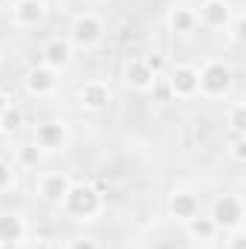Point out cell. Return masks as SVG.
Masks as SVG:
<instances>
[{"label": "cell", "mask_w": 246, "mask_h": 249, "mask_svg": "<svg viewBox=\"0 0 246 249\" xmlns=\"http://www.w3.org/2000/svg\"><path fill=\"white\" fill-rule=\"evenodd\" d=\"M105 206H107L105 194L93 186V183L75 180L58 209H61L64 217H70V220H75V223H93V220H99V217L105 214Z\"/></svg>", "instance_id": "obj_1"}, {"label": "cell", "mask_w": 246, "mask_h": 249, "mask_svg": "<svg viewBox=\"0 0 246 249\" xmlns=\"http://www.w3.org/2000/svg\"><path fill=\"white\" fill-rule=\"evenodd\" d=\"M197 78H200V99L206 102L229 99L235 90V67L223 55H209L197 67Z\"/></svg>", "instance_id": "obj_2"}, {"label": "cell", "mask_w": 246, "mask_h": 249, "mask_svg": "<svg viewBox=\"0 0 246 249\" xmlns=\"http://www.w3.org/2000/svg\"><path fill=\"white\" fill-rule=\"evenodd\" d=\"M105 38H107V23H105V18L99 12L81 9V12L72 15V20L67 26V41L72 44L75 53L78 50L81 53H93V50H99L105 44Z\"/></svg>", "instance_id": "obj_3"}, {"label": "cell", "mask_w": 246, "mask_h": 249, "mask_svg": "<svg viewBox=\"0 0 246 249\" xmlns=\"http://www.w3.org/2000/svg\"><path fill=\"white\" fill-rule=\"evenodd\" d=\"M206 214L211 217V223L217 226L220 235H226V232H232V229H241V226H244V217H246L244 197H241L238 191H220V194L211 200V206H209Z\"/></svg>", "instance_id": "obj_4"}, {"label": "cell", "mask_w": 246, "mask_h": 249, "mask_svg": "<svg viewBox=\"0 0 246 249\" xmlns=\"http://www.w3.org/2000/svg\"><path fill=\"white\" fill-rule=\"evenodd\" d=\"M32 145L41 154H61L72 145V127L67 119H44L32 130Z\"/></svg>", "instance_id": "obj_5"}, {"label": "cell", "mask_w": 246, "mask_h": 249, "mask_svg": "<svg viewBox=\"0 0 246 249\" xmlns=\"http://www.w3.org/2000/svg\"><path fill=\"white\" fill-rule=\"evenodd\" d=\"M165 84H168L171 99H177V102H194V99L200 96L197 64H188V61L171 64L168 72H165Z\"/></svg>", "instance_id": "obj_6"}, {"label": "cell", "mask_w": 246, "mask_h": 249, "mask_svg": "<svg viewBox=\"0 0 246 249\" xmlns=\"http://www.w3.org/2000/svg\"><path fill=\"white\" fill-rule=\"evenodd\" d=\"M75 105L84 113H105L113 105V87L105 78H87L75 87Z\"/></svg>", "instance_id": "obj_7"}, {"label": "cell", "mask_w": 246, "mask_h": 249, "mask_svg": "<svg viewBox=\"0 0 246 249\" xmlns=\"http://www.w3.org/2000/svg\"><path fill=\"white\" fill-rule=\"evenodd\" d=\"M72 183H75V177L70 171H41L35 177V186L32 188H35V197L41 203L58 209L64 203V197H67V191L72 188Z\"/></svg>", "instance_id": "obj_8"}, {"label": "cell", "mask_w": 246, "mask_h": 249, "mask_svg": "<svg viewBox=\"0 0 246 249\" xmlns=\"http://www.w3.org/2000/svg\"><path fill=\"white\" fill-rule=\"evenodd\" d=\"M165 212L174 223H188L203 212V197L191 186H174L165 197Z\"/></svg>", "instance_id": "obj_9"}, {"label": "cell", "mask_w": 246, "mask_h": 249, "mask_svg": "<svg viewBox=\"0 0 246 249\" xmlns=\"http://www.w3.org/2000/svg\"><path fill=\"white\" fill-rule=\"evenodd\" d=\"M197 12V23L209 32H226V26L235 18V3L232 0H200V6H194Z\"/></svg>", "instance_id": "obj_10"}, {"label": "cell", "mask_w": 246, "mask_h": 249, "mask_svg": "<svg viewBox=\"0 0 246 249\" xmlns=\"http://www.w3.org/2000/svg\"><path fill=\"white\" fill-rule=\"evenodd\" d=\"M20 84H23L26 96H32V99H53L58 93V72H53L50 67L38 61L23 70Z\"/></svg>", "instance_id": "obj_11"}, {"label": "cell", "mask_w": 246, "mask_h": 249, "mask_svg": "<svg viewBox=\"0 0 246 249\" xmlns=\"http://www.w3.org/2000/svg\"><path fill=\"white\" fill-rule=\"evenodd\" d=\"M122 81L133 93H151L159 84V75L148 67V61L142 55H130L122 61Z\"/></svg>", "instance_id": "obj_12"}, {"label": "cell", "mask_w": 246, "mask_h": 249, "mask_svg": "<svg viewBox=\"0 0 246 249\" xmlns=\"http://www.w3.org/2000/svg\"><path fill=\"white\" fill-rule=\"evenodd\" d=\"M50 0H15L12 3V26L18 29H38L50 20Z\"/></svg>", "instance_id": "obj_13"}, {"label": "cell", "mask_w": 246, "mask_h": 249, "mask_svg": "<svg viewBox=\"0 0 246 249\" xmlns=\"http://www.w3.org/2000/svg\"><path fill=\"white\" fill-rule=\"evenodd\" d=\"M72 61H75V50L67 41V35H53L41 44V64L50 67L53 72H58V75L67 72L72 67Z\"/></svg>", "instance_id": "obj_14"}, {"label": "cell", "mask_w": 246, "mask_h": 249, "mask_svg": "<svg viewBox=\"0 0 246 249\" xmlns=\"http://www.w3.org/2000/svg\"><path fill=\"white\" fill-rule=\"evenodd\" d=\"M165 29H168L174 38H191V35L200 29L194 6H188V3H177V6H171V9L165 12Z\"/></svg>", "instance_id": "obj_15"}, {"label": "cell", "mask_w": 246, "mask_h": 249, "mask_svg": "<svg viewBox=\"0 0 246 249\" xmlns=\"http://www.w3.org/2000/svg\"><path fill=\"white\" fill-rule=\"evenodd\" d=\"M29 235V223L20 212L9 209V212H0V244L3 247H20Z\"/></svg>", "instance_id": "obj_16"}, {"label": "cell", "mask_w": 246, "mask_h": 249, "mask_svg": "<svg viewBox=\"0 0 246 249\" xmlns=\"http://www.w3.org/2000/svg\"><path fill=\"white\" fill-rule=\"evenodd\" d=\"M185 226V235L194 241V244H214L217 241V226L211 223V217L206 214V212H200L197 217H191L188 223H183Z\"/></svg>", "instance_id": "obj_17"}, {"label": "cell", "mask_w": 246, "mask_h": 249, "mask_svg": "<svg viewBox=\"0 0 246 249\" xmlns=\"http://www.w3.org/2000/svg\"><path fill=\"white\" fill-rule=\"evenodd\" d=\"M23 124H26V113H23L18 105H12V107L0 116V136H15V133L23 130Z\"/></svg>", "instance_id": "obj_18"}, {"label": "cell", "mask_w": 246, "mask_h": 249, "mask_svg": "<svg viewBox=\"0 0 246 249\" xmlns=\"http://www.w3.org/2000/svg\"><path fill=\"white\" fill-rule=\"evenodd\" d=\"M226 127L232 136H246V105L244 102H232L226 107Z\"/></svg>", "instance_id": "obj_19"}, {"label": "cell", "mask_w": 246, "mask_h": 249, "mask_svg": "<svg viewBox=\"0 0 246 249\" xmlns=\"http://www.w3.org/2000/svg\"><path fill=\"white\" fill-rule=\"evenodd\" d=\"M18 183H20V168H18L12 160H3V157H0V194L15 191Z\"/></svg>", "instance_id": "obj_20"}, {"label": "cell", "mask_w": 246, "mask_h": 249, "mask_svg": "<svg viewBox=\"0 0 246 249\" xmlns=\"http://www.w3.org/2000/svg\"><path fill=\"white\" fill-rule=\"evenodd\" d=\"M41 157H44V154H41L32 142H26V145L18 148V154H15V165H18L20 171H32V168H38Z\"/></svg>", "instance_id": "obj_21"}, {"label": "cell", "mask_w": 246, "mask_h": 249, "mask_svg": "<svg viewBox=\"0 0 246 249\" xmlns=\"http://www.w3.org/2000/svg\"><path fill=\"white\" fill-rule=\"evenodd\" d=\"M64 249H102V244L93 235H72V238H67Z\"/></svg>", "instance_id": "obj_22"}, {"label": "cell", "mask_w": 246, "mask_h": 249, "mask_svg": "<svg viewBox=\"0 0 246 249\" xmlns=\"http://www.w3.org/2000/svg\"><path fill=\"white\" fill-rule=\"evenodd\" d=\"M229 157L235 162H246V136H232L229 142Z\"/></svg>", "instance_id": "obj_23"}, {"label": "cell", "mask_w": 246, "mask_h": 249, "mask_svg": "<svg viewBox=\"0 0 246 249\" xmlns=\"http://www.w3.org/2000/svg\"><path fill=\"white\" fill-rule=\"evenodd\" d=\"M226 32H229L232 44H241V41H244V15H241V12H235V18H232V23L226 26Z\"/></svg>", "instance_id": "obj_24"}, {"label": "cell", "mask_w": 246, "mask_h": 249, "mask_svg": "<svg viewBox=\"0 0 246 249\" xmlns=\"http://www.w3.org/2000/svg\"><path fill=\"white\" fill-rule=\"evenodd\" d=\"M223 249H246V229H232V232H226V247Z\"/></svg>", "instance_id": "obj_25"}, {"label": "cell", "mask_w": 246, "mask_h": 249, "mask_svg": "<svg viewBox=\"0 0 246 249\" xmlns=\"http://www.w3.org/2000/svg\"><path fill=\"white\" fill-rule=\"evenodd\" d=\"M142 58L148 61V67H151V70H154L157 75H162V58H159L157 53H151V55H142Z\"/></svg>", "instance_id": "obj_26"}, {"label": "cell", "mask_w": 246, "mask_h": 249, "mask_svg": "<svg viewBox=\"0 0 246 249\" xmlns=\"http://www.w3.org/2000/svg\"><path fill=\"white\" fill-rule=\"evenodd\" d=\"M12 105H15V99H12V93H6V90H0V116H3V113H6V110L12 107Z\"/></svg>", "instance_id": "obj_27"}, {"label": "cell", "mask_w": 246, "mask_h": 249, "mask_svg": "<svg viewBox=\"0 0 246 249\" xmlns=\"http://www.w3.org/2000/svg\"><path fill=\"white\" fill-rule=\"evenodd\" d=\"M81 3H84V6H90V9H96V6H105L107 0H81Z\"/></svg>", "instance_id": "obj_28"}, {"label": "cell", "mask_w": 246, "mask_h": 249, "mask_svg": "<svg viewBox=\"0 0 246 249\" xmlns=\"http://www.w3.org/2000/svg\"><path fill=\"white\" fill-rule=\"evenodd\" d=\"M0 64H3V47H0Z\"/></svg>", "instance_id": "obj_29"}, {"label": "cell", "mask_w": 246, "mask_h": 249, "mask_svg": "<svg viewBox=\"0 0 246 249\" xmlns=\"http://www.w3.org/2000/svg\"><path fill=\"white\" fill-rule=\"evenodd\" d=\"M180 249H188V247H180Z\"/></svg>", "instance_id": "obj_30"}]
</instances>
